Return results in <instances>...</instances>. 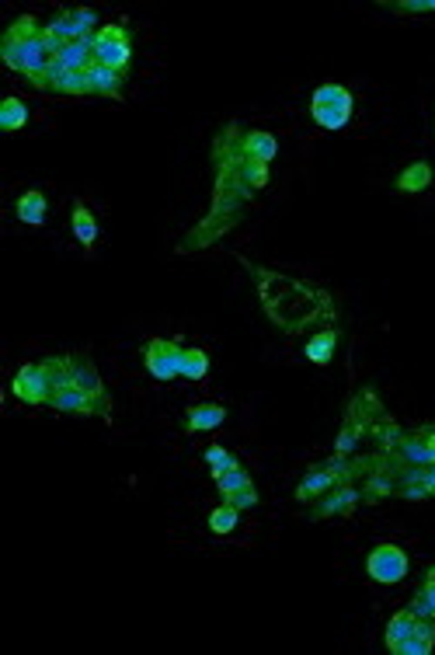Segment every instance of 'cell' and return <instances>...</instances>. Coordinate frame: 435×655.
<instances>
[{
    "mask_svg": "<svg viewBox=\"0 0 435 655\" xmlns=\"http://www.w3.org/2000/svg\"><path fill=\"white\" fill-rule=\"evenodd\" d=\"M251 272L265 314L283 331L296 335L314 321H331L334 318V303H331V296L324 290H314V286H307L292 276H283V272H272V269H251Z\"/></svg>",
    "mask_w": 435,
    "mask_h": 655,
    "instance_id": "obj_1",
    "label": "cell"
},
{
    "mask_svg": "<svg viewBox=\"0 0 435 655\" xmlns=\"http://www.w3.org/2000/svg\"><path fill=\"white\" fill-rule=\"evenodd\" d=\"M352 91L349 87H341V84H321L317 91H314V98H310V115H314V122L321 126V129H341V126H349V119H352Z\"/></svg>",
    "mask_w": 435,
    "mask_h": 655,
    "instance_id": "obj_2",
    "label": "cell"
},
{
    "mask_svg": "<svg viewBox=\"0 0 435 655\" xmlns=\"http://www.w3.org/2000/svg\"><path fill=\"white\" fill-rule=\"evenodd\" d=\"M129 56H133V36L126 25H102L94 32V60L115 67V70H126L129 67Z\"/></svg>",
    "mask_w": 435,
    "mask_h": 655,
    "instance_id": "obj_3",
    "label": "cell"
},
{
    "mask_svg": "<svg viewBox=\"0 0 435 655\" xmlns=\"http://www.w3.org/2000/svg\"><path fill=\"white\" fill-rule=\"evenodd\" d=\"M365 572L373 583L394 585L407 576V554L398 544H376L365 558Z\"/></svg>",
    "mask_w": 435,
    "mask_h": 655,
    "instance_id": "obj_4",
    "label": "cell"
},
{
    "mask_svg": "<svg viewBox=\"0 0 435 655\" xmlns=\"http://www.w3.org/2000/svg\"><path fill=\"white\" fill-rule=\"evenodd\" d=\"M182 352L185 345L168 342V338H150L144 345V363L150 369V377L157 380H175L182 377Z\"/></svg>",
    "mask_w": 435,
    "mask_h": 655,
    "instance_id": "obj_5",
    "label": "cell"
},
{
    "mask_svg": "<svg viewBox=\"0 0 435 655\" xmlns=\"http://www.w3.org/2000/svg\"><path fill=\"white\" fill-rule=\"evenodd\" d=\"M94 25H98V14L91 11V7H73V11H60L49 25H45V32L56 38V42H80V38L94 36Z\"/></svg>",
    "mask_w": 435,
    "mask_h": 655,
    "instance_id": "obj_6",
    "label": "cell"
},
{
    "mask_svg": "<svg viewBox=\"0 0 435 655\" xmlns=\"http://www.w3.org/2000/svg\"><path fill=\"white\" fill-rule=\"evenodd\" d=\"M49 408L53 411H60V415H98V419H109L111 408L109 404H102V401H94L91 394H84L80 387H73V384H67V387H60L53 398H49Z\"/></svg>",
    "mask_w": 435,
    "mask_h": 655,
    "instance_id": "obj_7",
    "label": "cell"
},
{
    "mask_svg": "<svg viewBox=\"0 0 435 655\" xmlns=\"http://www.w3.org/2000/svg\"><path fill=\"white\" fill-rule=\"evenodd\" d=\"M11 391H14V398L25 401V404H49V398H53L49 380H45V373H42V366L38 363L21 366V369L14 373Z\"/></svg>",
    "mask_w": 435,
    "mask_h": 655,
    "instance_id": "obj_8",
    "label": "cell"
},
{
    "mask_svg": "<svg viewBox=\"0 0 435 655\" xmlns=\"http://www.w3.org/2000/svg\"><path fill=\"white\" fill-rule=\"evenodd\" d=\"M363 502V492L349 481V485H334L327 495H321L317 502H314V519H327V516H349V512L356 510Z\"/></svg>",
    "mask_w": 435,
    "mask_h": 655,
    "instance_id": "obj_9",
    "label": "cell"
},
{
    "mask_svg": "<svg viewBox=\"0 0 435 655\" xmlns=\"http://www.w3.org/2000/svg\"><path fill=\"white\" fill-rule=\"evenodd\" d=\"M383 415H387L383 401L376 398V391H369V387H363L356 398L349 401V411H345V419H349V422H356L363 433H369Z\"/></svg>",
    "mask_w": 435,
    "mask_h": 655,
    "instance_id": "obj_10",
    "label": "cell"
},
{
    "mask_svg": "<svg viewBox=\"0 0 435 655\" xmlns=\"http://www.w3.org/2000/svg\"><path fill=\"white\" fill-rule=\"evenodd\" d=\"M70 384L73 387H80L84 394H91L94 401H102V404H109L111 408L109 394H105V384H102L98 369H94V363H91L87 356H70Z\"/></svg>",
    "mask_w": 435,
    "mask_h": 655,
    "instance_id": "obj_11",
    "label": "cell"
},
{
    "mask_svg": "<svg viewBox=\"0 0 435 655\" xmlns=\"http://www.w3.org/2000/svg\"><path fill=\"white\" fill-rule=\"evenodd\" d=\"M334 485H341V477H338L334 468L324 460V464H317L314 471H307V477L296 485V499H300V502H317V499L327 495Z\"/></svg>",
    "mask_w": 435,
    "mask_h": 655,
    "instance_id": "obj_12",
    "label": "cell"
},
{
    "mask_svg": "<svg viewBox=\"0 0 435 655\" xmlns=\"http://www.w3.org/2000/svg\"><path fill=\"white\" fill-rule=\"evenodd\" d=\"M45 91H56V95H94L87 73L67 70V67H60V63H53L49 73H45Z\"/></svg>",
    "mask_w": 435,
    "mask_h": 655,
    "instance_id": "obj_13",
    "label": "cell"
},
{
    "mask_svg": "<svg viewBox=\"0 0 435 655\" xmlns=\"http://www.w3.org/2000/svg\"><path fill=\"white\" fill-rule=\"evenodd\" d=\"M223 422H226V408H223V404H213V401L192 404V408L185 411V433H209V429H217Z\"/></svg>",
    "mask_w": 435,
    "mask_h": 655,
    "instance_id": "obj_14",
    "label": "cell"
},
{
    "mask_svg": "<svg viewBox=\"0 0 435 655\" xmlns=\"http://www.w3.org/2000/svg\"><path fill=\"white\" fill-rule=\"evenodd\" d=\"M91 77V91L94 95H105V98H119L122 95V84H126V70H115V67H105L94 60V67L87 70Z\"/></svg>",
    "mask_w": 435,
    "mask_h": 655,
    "instance_id": "obj_15",
    "label": "cell"
},
{
    "mask_svg": "<svg viewBox=\"0 0 435 655\" xmlns=\"http://www.w3.org/2000/svg\"><path fill=\"white\" fill-rule=\"evenodd\" d=\"M435 649V620L432 618H418L414 620V631L411 638L400 645L398 655H432Z\"/></svg>",
    "mask_w": 435,
    "mask_h": 655,
    "instance_id": "obj_16",
    "label": "cell"
},
{
    "mask_svg": "<svg viewBox=\"0 0 435 655\" xmlns=\"http://www.w3.org/2000/svg\"><path fill=\"white\" fill-rule=\"evenodd\" d=\"M241 150H244V157H248V161H261V164H268V161L279 153V144H275V137H272V133L251 129V133H244V137H241Z\"/></svg>",
    "mask_w": 435,
    "mask_h": 655,
    "instance_id": "obj_17",
    "label": "cell"
},
{
    "mask_svg": "<svg viewBox=\"0 0 435 655\" xmlns=\"http://www.w3.org/2000/svg\"><path fill=\"white\" fill-rule=\"evenodd\" d=\"M334 349H338V328H324V331H317V335L307 342L303 356H307L314 366H327L334 360Z\"/></svg>",
    "mask_w": 435,
    "mask_h": 655,
    "instance_id": "obj_18",
    "label": "cell"
},
{
    "mask_svg": "<svg viewBox=\"0 0 435 655\" xmlns=\"http://www.w3.org/2000/svg\"><path fill=\"white\" fill-rule=\"evenodd\" d=\"M365 436L376 443V453L390 457V453H394V450L400 446V439H404V429H400L390 415H383V419H380V422H376V426H373Z\"/></svg>",
    "mask_w": 435,
    "mask_h": 655,
    "instance_id": "obj_19",
    "label": "cell"
},
{
    "mask_svg": "<svg viewBox=\"0 0 435 655\" xmlns=\"http://www.w3.org/2000/svg\"><path fill=\"white\" fill-rule=\"evenodd\" d=\"M70 227H73V237L84 245V248H91L94 241H98V220L91 217V210L77 199L70 210Z\"/></svg>",
    "mask_w": 435,
    "mask_h": 655,
    "instance_id": "obj_20",
    "label": "cell"
},
{
    "mask_svg": "<svg viewBox=\"0 0 435 655\" xmlns=\"http://www.w3.org/2000/svg\"><path fill=\"white\" fill-rule=\"evenodd\" d=\"M42 32H45V25H38L32 14H21L18 21H11V29L4 32L0 46H29V42H38Z\"/></svg>",
    "mask_w": 435,
    "mask_h": 655,
    "instance_id": "obj_21",
    "label": "cell"
},
{
    "mask_svg": "<svg viewBox=\"0 0 435 655\" xmlns=\"http://www.w3.org/2000/svg\"><path fill=\"white\" fill-rule=\"evenodd\" d=\"M14 213H18L21 223H29V227H42V223H45V195H42L38 188H29V192L18 199Z\"/></svg>",
    "mask_w": 435,
    "mask_h": 655,
    "instance_id": "obj_22",
    "label": "cell"
},
{
    "mask_svg": "<svg viewBox=\"0 0 435 655\" xmlns=\"http://www.w3.org/2000/svg\"><path fill=\"white\" fill-rule=\"evenodd\" d=\"M414 620H418V614H414L411 607L390 618V624H387V649H390L394 655H398L400 645L411 638V631H414Z\"/></svg>",
    "mask_w": 435,
    "mask_h": 655,
    "instance_id": "obj_23",
    "label": "cell"
},
{
    "mask_svg": "<svg viewBox=\"0 0 435 655\" xmlns=\"http://www.w3.org/2000/svg\"><path fill=\"white\" fill-rule=\"evenodd\" d=\"M429 185H432V168H429L425 161H414V164H407V168L400 171V178H398L400 192H422V188H429Z\"/></svg>",
    "mask_w": 435,
    "mask_h": 655,
    "instance_id": "obj_24",
    "label": "cell"
},
{
    "mask_svg": "<svg viewBox=\"0 0 435 655\" xmlns=\"http://www.w3.org/2000/svg\"><path fill=\"white\" fill-rule=\"evenodd\" d=\"M38 366H42V373H45L53 394H56L60 387L70 384V356H49V360H42Z\"/></svg>",
    "mask_w": 435,
    "mask_h": 655,
    "instance_id": "obj_25",
    "label": "cell"
},
{
    "mask_svg": "<svg viewBox=\"0 0 435 655\" xmlns=\"http://www.w3.org/2000/svg\"><path fill=\"white\" fill-rule=\"evenodd\" d=\"M25 122H29V105L21 98H7L0 105V129L4 133H18Z\"/></svg>",
    "mask_w": 435,
    "mask_h": 655,
    "instance_id": "obj_26",
    "label": "cell"
},
{
    "mask_svg": "<svg viewBox=\"0 0 435 655\" xmlns=\"http://www.w3.org/2000/svg\"><path fill=\"white\" fill-rule=\"evenodd\" d=\"M241 182H244V188L248 192H261L265 185H268V164H261V161H241Z\"/></svg>",
    "mask_w": 435,
    "mask_h": 655,
    "instance_id": "obj_27",
    "label": "cell"
},
{
    "mask_svg": "<svg viewBox=\"0 0 435 655\" xmlns=\"http://www.w3.org/2000/svg\"><path fill=\"white\" fill-rule=\"evenodd\" d=\"M209 373V356L202 349H185L182 352V377L185 380H202Z\"/></svg>",
    "mask_w": 435,
    "mask_h": 655,
    "instance_id": "obj_28",
    "label": "cell"
},
{
    "mask_svg": "<svg viewBox=\"0 0 435 655\" xmlns=\"http://www.w3.org/2000/svg\"><path fill=\"white\" fill-rule=\"evenodd\" d=\"M363 436H365L363 429H359L356 422L345 419V422H341V433H338V443H334V457H352Z\"/></svg>",
    "mask_w": 435,
    "mask_h": 655,
    "instance_id": "obj_29",
    "label": "cell"
},
{
    "mask_svg": "<svg viewBox=\"0 0 435 655\" xmlns=\"http://www.w3.org/2000/svg\"><path fill=\"white\" fill-rule=\"evenodd\" d=\"M206 464H209V471H213V477H219V474H226V471H234V468H241V460L230 453V450H223V446H209L206 450Z\"/></svg>",
    "mask_w": 435,
    "mask_h": 655,
    "instance_id": "obj_30",
    "label": "cell"
},
{
    "mask_svg": "<svg viewBox=\"0 0 435 655\" xmlns=\"http://www.w3.org/2000/svg\"><path fill=\"white\" fill-rule=\"evenodd\" d=\"M237 519H241V510H234V506H219V510L209 512V530L213 534H234L237 530Z\"/></svg>",
    "mask_w": 435,
    "mask_h": 655,
    "instance_id": "obj_31",
    "label": "cell"
},
{
    "mask_svg": "<svg viewBox=\"0 0 435 655\" xmlns=\"http://www.w3.org/2000/svg\"><path fill=\"white\" fill-rule=\"evenodd\" d=\"M223 502H226V506H234V510H254V506H258V488H254V481L251 485H244V488H237V492H226V495H223Z\"/></svg>",
    "mask_w": 435,
    "mask_h": 655,
    "instance_id": "obj_32",
    "label": "cell"
},
{
    "mask_svg": "<svg viewBox=\"0 0 435 655\" xmlns=\"http://www.w3.org/2000/svg\"><path fill=\"white\" fill-rule=\"evenodd\" d=\"M244 485H251V474L244 471V468H234V471H226V474H219V477H217L219 495H226V492H237V488H244Z\"/></svg>",
    "mask_w": 435,
    "mask_h": 655,
    "instance_id": "obj_33",
    "label": "cell"
},
{
    "mask_svg": "<svg viewBox=\"0 0 435 655\" xmlns=\"http://www.w3.org/2000/svg\"><path fill=\"white\" fill-rule=\"evenodd\" d=\"M390 11H404V14H425L435 11V0H414V4H387Z\"/></svg>",
    "mask_w": 435,
    "mask_h": 655,
    "instance_id": "obj_34",
    "label": "cell"
},
{
    "mask_svg": "<svg viewBox=\"0 0 435 655\" xmlns=\"http://www.w3.org/2000/svg\"><path fill=\"white\" fill-rule=\"evenodd\" d=\"M411 610H414L418 618H432V603H429V596H425L422 589L414 593V600H411ZM432 620H435V618H432Z\"/></svg>",
    "mask_w": 435,
    "mask_h": 655,
    "instance_id": "obj_35",
    "label": "cell"
},
{
    "mask_svg": "<svg viewBox=\"0 0 435 655\" xmlns=\"http://www.w3.org/2000/svg\"><path fill=\"white\" fill-rule=\"evenodd\" d=\"M422 593L429 596V603H432V618H435V579H429V576H425V585H422Z\"/></svg>",
    "mask_w": 435,
    "mask_h": 655,
    "instance_id": "obj_36",
    "label": "cell"
},
{
    "mask_svg": "<svg viewBox=\"0 0 435 655\" xmlns=\"http://www.w3.org/2000/svg\"><path fill=\"white\" fill-rule=\"evenodd\" d=\"M422 481L429 485V492H432V495H435V464H432V468H425V471H422Z\"/></svg>",
    "mask_w": 435,
    "mask_h": 655,
    "instance_id": "obj_37",
    "label": "cell"
},
{
    "mask_svg": "<svg viewBox=\"0 0 435 655\" xmlns=\"http://www.w3.org/2000/svg\"><path fill=\"white\" fill-rule=\"evenodd\" d=\"M429 579H435V568H432V572H429Z\"/></svg>",
    "mask_w": 435,
    "mask_h": 655,
    "instance_id": "obj_38",
    "label": "cell"
}]
</instances>
